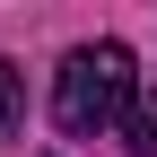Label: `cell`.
I'll return each mask as SVG.
<instances>
[{
	"label": "cell",
	"mask_w": 157,
	"mask_h": 157,
	"mask_svg": "<svg viewBox=\"0 0 157 157\" xmlns=\"http://www.w3.org/2000/svg\"><path fill=\"white\" fill-rule=\"evenodd\" d=\"M131 105H140V87H131V44H78L70 61H61L52 122H61L70 140H96V131H113Z\"/></svg>",
	"instance_id": "obj_1"
},
{
	"label": "cell",
	"mask_w": 157,
	"mask_h": 157,
	"mask_svg": "<svg viewBox=\"0 0 157 157\" xmlns=\"http://www.w3.org/2000/svg\"><path fill=\"white\" fill-rule=\"evenodd\" d=\"M26 122V87H17V61H0V131Z\"/></svg>",
	"instance_id": "obj_3"
},
{
	"label": "cell",
	"mask_w": 157,
	"mask_h": 157,
	"mask_svg": "<svg viewBox=\"0 0 157 157\" xmlns=\"http://www.w3.org/2000/svg\"><path fill=\"white\" fill-rule=\"evenodd\" d=\"M122 131H131V148H140V157H157V96H140V105L122 113Z\"/></svg>",
	"instance_id": "obj_2"
}]
</instances>
